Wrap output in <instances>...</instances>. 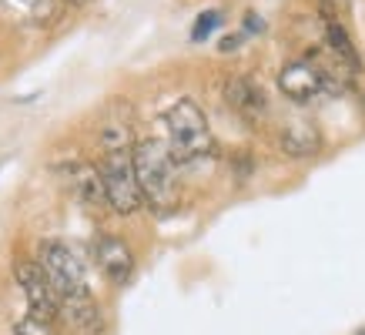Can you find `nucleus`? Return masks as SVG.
<instances>
[{"label":"nucleus","instance_id":"1","mask_svg":"<svg viewBox=\"0 0 365 335\" xmlns=\"http://www.w3.org/2000/svg\"><path fill=\"white\" fill-rule=\"evenodd\" d=\"M168 151L178 168H195L215 158V134L195 98H178L165 111Z\"/></svg>","mask_w":365,"mask_h":335},{"label":"nucleus","instance_id":"2","mask_svg":"<svg viewBox=\"0 0 365 335\" xmlns=\"http://www.w3.org/2000/svg\"><path fill=\"white\" fill-rule=\"evenodd\" d=\"M134 178L141 188V201L151 212L165 215L178 205V165L161 138H144L131 148Z\"/></svg>","mask_w":365,"mask_h":335},{"label":"nucleus","instance_id":"3","mask_svg":"<svg viewBox=\"0 0 365 335\" xmlns=\"http://www.w3.org/2000/svg\"><path fill=\"white\" fill-rule=\"evenodd\" d=\"M98 178L101 188H104V201L114 215L121 218H131L144 208L141 201V188H138V178H134V165H131V148H114V151H104L98 165Z\"/></svg>","mask_w":365,"mask_h":335},{"label":"nucleus","instance_id":"4","mask_svg":"<svg viewBox=\"0 0 365 335\" xmlns=\"http://www.w3.org/2000/svg\"><path fill=\"white\" fill-rule=\"evenodd\" d=\"M41 272L47 275L51 282V289H54L57 302L61 299H74V295H88L91 285H88V268L74 255V248L64 245V242H57V238H47L41 242L37 248V258H34Z\"/></svg>","mask_w":365,"mask_h":335},{"label":"nucleus","instance_id":"5","mask_svg":"<svg viewBox=\"0 0 365 335\" xmlns=\"http://www.w3.org/2000/svg\"><path fill=\"white\" fill-rule=\"evenodd\" d=\"M339 78H342V74H332L329 67L302 57V61H292V64L282 67L278 88H282V94H285L288 100H295V104H315V100L329 98V94L339 91Z\"/></svg>","mask_w":365,"mask_h":335},{"label":"nucleus","instance_id":"6","mask_svg":"<svg viewBox=\"0 0 365 335\" xmlns=\"http://www.w3.org/2000/svg\"><path fill=\"white\" fill-rule=\"evenodd\" d=\"M14 279H17V285H21V292H24L27 315L37 319V322L54 325V319H57V295H54V289H51L47 275L41 272V265L31 262V258H21V262L14 265Z\"/></svg>","mask_w":365,"mask_h":335},{"label":"nucleus","instance_id":"7","mask_svg":"<svg viewBox=\"0 0 365 335\" xmlns=\"http://www.w3.org/2000/svg\"><path fill=\"white\" fill-rule=\"evenodd\" d=\"M94 262L111 285H128L134 275V252L128 248L124 238L111 232H101L94 238Z\"/></svg>","mask_w":365,"mask_h":335},{"label":"nucleus","instance_id":"8","mask_svg":"<svg viewBox=\"0 0 365 335\" xmlns=\"http://www.w3.org/2000/svg\"><path fill=\"white\" fill-rule=\"evenodd\" d=\"M64 14V0H0V17L14 27H51L61 21Z\"/></svg>","mask_w":365,"mask_h":335},{"label":"nucleus","instance_id":"9","mask_svg":"<svg viewBox=\"0 0 365 335\" xmlns=\"http://www.w3.org/2000/svg\"><path fill=\"white\" fill-rule=\"evenodd\" d=\"M57 315L64 319L71 329H78L81 335H101L104 332V315L101 305L94 302V295H74V299H61L57 302Z\"/></svg>","mask_w":365,"mask_h":335},{"label":"nucleus","instance_id":"10","mask_svg":"<svg viewBox=\"0 0 365 335\" xmlns=\"http://www.w3.org/2000/svg\"><path fill=\"white\" fill-rule=\"evenodd\" d=\"M322 21H325V44H329V51L335 54V64H342L345 74H349V78H355V71L362 67V54H359L355 41L349 37V31H345L342 17L322 11Z\"/></svg>","mask_w":365,"mask_h":335},{"label":"nucleus","instance_id":"11","mask_svg":"<svg viewBox=\"0 0 365 335\" xmlns=\"http://www.w3.org/2000/svg\"><path fill=\"white\" fill-rule=\"evenodd\" d=\"M225 100H228L242 118H248V121L265 118V111H268L265 91L258 88L252 78H245V74H238V78H232L228 84H225Z\"/></svg>","mask_w":365,"mask_h":335},{"label":"nucleus","instance_id":"12","mask_svg":"<svg viewBox=\"0 0 365 335\" xmlns=\"http://www.w3.org/2000/svg\"><path fill=\"white\" fill-rule=\"evenodd\" d=\"M278 145H282V151H285L288 158H312L322 151V134L315 131V124L295 121L282 131Z\"/></svg>","mask_w":365,"mask_h":335},{"label":"nucleus","instance_id":"13","mask_svg":"<svg viewBox=\"0 0 365 335\" xmlns=\"http://www.w3.org/2000/svg\"><path fill=\"white\" fill-rule=\"evenodd\" d=\"M71 188L78 191V198L91 208H108L104 201V188H101V178H98V168L94 165H74L71 168Z\"/></svg>","mask_w":365,"mask_h":335},{"label":"nucleus","instance_id":"14","mask_svg":"<svg viewBox=\"0 0 365 335\" xmlns=\"http://www.w3.org/2000/svg\"><path fill=\"white\" fill-rule=\"evenodd\" d=\"M215 27H222V11H205L198 21H195V27H191V41H195V44L208 41V34L215 31Z\"/></svg>","mask_w":365,"mask_h":335},{"label":"nucleus","instance_id":"15","mask_svg":"<svg viewBox=\"0 0 365 335\" xmlns=\"http://www.w3.org/2000/svg\"><path fill=\"white\" fill-rule=\"evenodd\" d=\"M14 332H17V335H54V329H51L47 322L31 319V315H21V319L14 322Z\"/></svg>","mask_w":365,"mask_h":335},{"label":"nucleus","instance_id":"16","mask_svg":"<svg viewBox=\"0 0 365 335\" xmlns=\"http://www.w3.org/2000/svg\"><path fill=\"white\" fill-rule=\"evenodd\" d=\"M322 11L335 14V17H342V14L349 11V0H322Z\"/></svg>","mask_w":365,"mask_h":335},{"label":"nucleus","instance_id":"17","mask_svg":"<svg viewBox=\"0 0 365 335\" xmlns=\"http://www.w3.org/2000/svg\"><path fill=\"white\" fill-rule=\"evenodd\" d=\"M238 44H242V37H225L222 44H218V51H225V54H228V51H238Z\"/></svg>","mask_w":365,"mask_h":335},{"label":"nucleus","instance_id":"18","mask_svg":"<svg viewBox=\"0 0 365 335\" xmlns=\"http://www.w3.org/2000/svg\"><path fill=\"white\" fill-rule=\"evenodd\" d=\"M245 21H248V31H262V17L258 14H248Z\"/></svg>","mask_w":365,"mask_h":335},{"label":"nucleus","instance_id":"19","mask_svg":"<svg viewBox=\"0 0 365 335\" xmlns=\"http://www.w3.org/2000/svg\"><path fill=\"white\" fill-rule=\"evenodd\" d=\"M64 4H74V7H84V4H91V0H64Z\"/></svg>","mask_w":365,"mask_h":335}]
</instances>
